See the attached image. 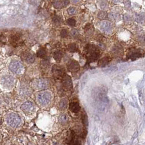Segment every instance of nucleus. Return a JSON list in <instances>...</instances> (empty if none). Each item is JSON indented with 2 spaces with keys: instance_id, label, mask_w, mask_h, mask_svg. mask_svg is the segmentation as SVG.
Returning a JSON list of instances; mask_svg holds the SVG:
<instances>
[{
  "instance_id": "obj_1",
  "label": "nucleus",
  "mask_w": 145,
  "mask_h": 145,
  "mask_svg": "<svg viewBox=\"0 0 145 145\" xmlns=\"http://www.w3.org/2000/svg\"><path fill=\"white\" fill-rule=\"evenodd\" d=\"M85 54L86 55L87 60L89 62H94L99 58L100 51L97 46L94 45H88L86 46L85 50Z\"/></svg>"
},
{
  "instance_id": "obj_2",
  "label": "nucleus",
  "mask_w": 145,
  "mask_h": 145,
  "mask_svg": "<svg viewBox=\"0 0 145 145\" xmlns=\"http://www.w3.org/2000/svg\"><path fill=\"white\" fill-rule=\"evenodd\" d=\"M7 122L13 128H17L21 124V118L17 113H12L7 118Z\"/></svg>"
},
{
  "instance_id": "obj_3",
  "label": "nucleus",
  "mask_w": 145,
  "mask_h": 145,
  "mask_svg": "<svg viewBox=\"0 0 145 145\" xmlns=\"http://www.w3.org/2000/svg\"><path fill=\"white\" fill-rule=\"evenodd\" d=\"M52 99V95L48 92H43L38 95V101L43 106H46L50 103Z\"/></svg>"
},
{
  "instance_id": "obj_4",
  "label": "nucleus",
  "mask_w": 145,
  "mask_h": 145,
  "mask_svg": "<svg viewBox=\"0 0 145 145\" xmlns=\"http://www.w3.org/2000/svg\"><path fill=\"white\" fill-rule=\"evenodd\" d=\"M9 69L12 72L15 74H21L24 70V66L22 63L18 61H12L9 66Z\"/></svg>"
},
{
  "instance_id": "obj_5",
  "label": "nucleus",
  "mask_w": 145,
  "mask_h": 145,
  "mask_svg": "<svg viewBox=\"0 0 145 145\" xmlns=\"http://www.w3.org/2000/svg\"><path fill=\"white\" fill-rule=\"evenodd\" d=\"M62 85L64 89L67 91H70L73 88V83L71 77L68 74H65L63 76L62 79Z\"/></svg>"
},
{
  "instance_id": "obj_6",
  "label": "nucleus",
  "mask_w": 145,
  "mask_h": 145,
  "mask_svg": "<svg viewBox=\"0 0 145 145\" xmlns=\"http://www.w3.org/2000/svg\"><path fill=\"white\" fill-rule=\"evenodd\" d=\"M20 108L25 113H30L34 111L35 107L32 102L27 101L22 104Z\"/></svg>"
},
{
  "instance_id": "obj_7",
  "label": "nucleus",
  "mask_w": 145,
  "mask_h": 145,
  "mask_svg": "<svg viewBox=\"0 0 145 145\" xmlns=\"http://www.w3.org/2000/svg\"><path fill=\"white\" fill-rule=\"evenodd\" d=\"M14 81L15 79L11 75H6L2 79V83L4 86L7 88L13 87L14 84Z\"/></svg>"
},
{
  "instance_id": "obj_8",
  "label": "nucleus",
  "mask_w": 145,
  "mask_h": 145,
  "mask_svg": "<svg viewBox=\"0 0 145 145\" xmlns=\"http://www.w3.org/2000/svg\"><path fill=\"white\" fill-rule=\"evenodd\" d=\"M67 67L68 70L70 72H77L80 70V65L78 62L75 60H69L67 63Z\"/></svg>"
},
{
  "instance_id": "obj_9",
  "label": "nucleus",
  "mask_w": 145,
  "mask_h": 145,
  "mask_svg": "<svg viewBox=\"0 0 145 145\" xmlns=\"http://www.w3.org/2000/svg\"><path fill=\"white\" fill-rule=\"evenodd\" d=\"M52 72L54 76L57 79L61 78L62 79L63 76L65 74L64 73V69L60 66H57V65L54 66L52 68Z\"/></svg>"
},
{
  "instance_id": "obj_10",
  "label": "nucleus",
  "mask_w": 145,
  "mask_h": 145,
  "mask_svg": "<svg viewBox=\"0 0 145 145\" xmlns=\"http://www.w3.org/2000/svg\"><path fill=\"white\" fill-rule=\"evenodd\" d=\"M143 55V53L141 50L139 49H132L130 50L128 54V57L129 58L131 59L132 61H134L140 58Z\"/></svg>"
},
{
  "instance_id": "obj_11",
  "label": "nucleus",
  "mask_w": 145,
  "mask_h": 145,
  "mask_svg": "<svg viewBox=\"0 0 145 145\" xmlns=\"http://www.w3.org/2000/svg\"><path fill=\"white\" fill-rule=\"evenodd\" d=\"M99 27L102 31L105 32V33H109L111 31L112 29L111 23L108 21H103L101 22L100 24Z\"/></svg>"
},
{
  "instance_id": "obj_12",
  "label": "nucleus",
  "mask_w": 145,
  "mask_h": 145,
  "mask_svg": "<svg viewBox=\"0 0 145 145\" xmlns=\"http://www.w3.org/2000/svg\"><path fill=\"white\" fill-rule=\"evenodd\" d=\"M11 43L13 45L18 46L21 44V36L20 34L17 33L12 35L11 37Z\"/></svg>"
},
{
  "instance_id": "obj_13",
  "label": "nucleus",
  "mask_w": 145,
  "mask_h": 145,
  "mask_svg": "<svg viewBox=\"0 0 145 145\" xmlns=\"http://www.w3.org/2000/svg\"><path fill=\"white\" fill-rule=\"evenodd\" d=\"M69 109L73 113H77L80 111L81 107L77 101H73L69 104Z\"/></svg>"
},
{
  "instance_id": "obj_14",
  "label": "nucleus",
  "mask_w": 145,
  "mask_h": 145,
  "mask_svg": "<svg viewBox=\"0 0 145 145\" xmlns=\"http://www.w3.org/2000/svg\"><path fill=\"white\" fill-rule=\"evenodd\" d=\"M36 87L37 89H44L48 87V83L43 79H39L36 81L35 83Z\"/></svg>"
},
{
  "instance_id": "obj_15",
  "label": "nucleus",
  "mask_w": 145,
  "mask_h": 145,
  "mask_svg": "<svg viewBox=\"0 0 145 145\" xmlns=\"http://www.w3.org/2000/svg\"><path fill=\"white\" fill-rule=\"evenodd\" d=\"M69 1L67 0H64V1H55L54 2V6L55 8L58 9H61L63 7H65L68 5Z\"/></svg>"
},
{
  "instance_id": "obj_16",
  "label": "nucleus",
  "mask_w": 145,
  "mask_h": 145,
  "mask_svg": "<svg viewBox=\"0 0 145 145\" xmlns=\"http://www.w3.org/2000/svg\"><path fill=\"white\" fill-rule=\"evenodd\" d=\"M24 58L25 59V61L27 63H32L35 61V57L34 56L33 54L29 52L26 53L24 55Z\"/></svg>"
},
{
  "instance_id": "obj_17",
  "label": "nucleus",
  "mask_w": 145,
  "mask_h": 145,
  "mask_svg": "<svg viewBox=\"0 0 145 145\" xmlns=\"http://www.w3.org/2000/svg\"><path fill=\"white\" fill-rule=\"evenodd\" d=\"M63 57V53L61 51L57 50L54 52L53 57L57 62H60Z\"/></svg>"
},
{
  "instance_id": "obj_18",
  "label": "nucleus",
  "mask_w": 145,
  "mask_h": 145,
  "mask_svg": "<svg viewBox=\"0 0 145 145\" xmlns=\"http://www.w3.org/2000/svg\"><path fill=\"white\" fill-rule=\"evenodd\" d=\"M110 61H111V58H110L109 57H103V58H101V60H99L98 65L99 66L101 67L105 66L106 65L108 64V63H109Z\"/></svg>"
},
{
  "instance_id": "obj_19",
  "label": "nucleus",
  "mask_w": 145,
  "mask_h": 145,
  "mask_svg": "<svg viewBox=\"0 0 145 145\" xmlns=\"http://www.w3.org/2000/svg\"><path fill=\"white\" fill-rule=\"evenodd\" d=\"M68 101L66 99H61L60 103H59V107H60V109L62 110L66 109L67 107H68Z\"/></svg>"
},
{
  "instance_id": "obj_20",
  "label": "nucleus",
  "mask_w": 145,
  "mask_h": 145,
  "mask_svg": "<svg viewBox=\"0 0 145 145\" xmlns=\"http://www.w3.org/2000/svg\"><path fill=\"white\" fill-rule=\"evenodd\" d=\"M58 120L60 123L66 124L68 122V117L66 114H62L58 117Z\"/></svg>"
},
{
  "instance_id": "obj_21",
  "label": "nucleus",
  "mask_w": 145,
  "mask_h": 145,
  "mask_svg": "<svg viewBox=\"0 0 145 145\" xmlns=\"http://www.w3.org/2000/svg\"><path fill=\"white\" fill-rule=\"evenodd\" d=\"M77 45L75 43H70L67 46V50L69 52H74L77 50Z\"/></svg>"
},
{
  "instance_id": "obj_22",
  "label": "nucleus",
  "mask_w": 145,
  "mask_h": 145,
  "mask_svg": "<svg viewBox=\"0 0 145 145\" xmlns=\"http://www.w3.org/2000/svg\"><path fill=\"white\" fill-rule=\"evenodd\" d=\"M85 32L87 34L89 35H91L93 33V26H92L91 24H88L85 27Z\"/></svg>"
},
{
  "instance_id": "obj_23",
  "label": "nucleus",
  "mask_w": 145,
  "mask_h": 145,
  "mask_svg": "<svg viewBox=\"0 0 145 145\" xmlns=\"http://www.w3.org/2000/svg\"><path fill=\"white\" fill-rule=\"evenodd\" d=\"M37 55L38 57L40 58H44L46 55V51L44 49H40L39 50H38L37 52Z\"/></svg>"
},
{
  "instance_id": "obj_24",
  "label": "nucleus",
  "mask_w": 145,
  "mask_h": 145,
  "mask_svg": "<svg viewBox=\"0 0 145 145\" xmlns=\"http://www.w3.org/2000/svg\"><path fill=\"white\" fill-rule=\"evenodd\" d=\"M82 122L83 126H87L88 124V117L86 113H82Z\"/></svg>"
},
{
  "instance_id": "obj_25",
  "label": "nucleus",
  "mask_w": 145,
  "mask_h": 145,
  "mask_svg": "<svg viewBox=\"0 0 145 145\" xmlns=\"http://www.w3.org/2000/svg\"><path fill=\"white\" fill-rule=\"evenodd\" d=\"M67 24L69 26H71V27H74L76 25V20L73 18H69L67 20Z\"/></svg>"
},
{
  "instance_id": "obj_26",
  "label": "nucleus",
  "mask_w": 145,
  "mask_h": 145,
  "mask_svg": "<svg viewBox=\"0 0 145 145\" xmlns=\"http://www.w3.org/2000/svg\"><path fill=\"white\" fill-rule=\"evenodd\" d=\"M98 18L99 19L104 20V19H107V14L105 12H101L98 13Z\"/></svg>"
},
{
  "instance_id": "obj_27",
  "label": "nucleus",
  "mask_w": 145,
  "mask_h": 145,
  "mask_svg": "<svg viewBox=\"0 0 145 145\" xmlns=\"http://www.w3.org/2000/svg\"><path fill=\"white\" fill-rule=\"evenodd\" d=\"M70 35L73 37V38H77L79 36V32L78 30L76 29H73L70 31Z\"/></svg>"
},
{
  "instance_id": "obj_28",
  "label": "nucleus",
  "mask_w": 145,
  "mask_h": 145,
  "mask_svg": "<svg viewBox=\"0 0 145 145\" xmlns=\"http://www.w3.org/2000/svg\"><path fill=\"white\" fill-rule=\"evenodd\" d=\"M68 32L66 29H63L61 30L60 35L62 38H66L68 36Z\"/></svg>"
},
{
  "instance_id": "obj_29",
  "label": "nucleus",
  "mask_w": 145,
  "mask_h": 145,
  "mask_svg": "<svg viewBox=\"0 0 145 145\" xmlns=\"http://www.w3.org/2000/svg\"><path fill=\"white\" fill-rule=\"evenodd\" d=\"M67 12H68V13L70 14V15H73V14L75 13V8L74 7H69V8L67 9Z\"/></svg>"
},
{
  "instance_id": "obj_30",
  "label": "nucleus",
  "mask_w": 145,
  "mask_h": 145,
  "mask_svg": "<svg viewBox=\"0 0 145 145\" xmlns=\"http://www.w3.org/2000/svg\"><path fill=\"white\" fill-rule=\"evenodd\" d=\"M53 21H54L55 24H60L61 22V19H60V17H55L53 18Z\"/></svg>"
}]
</instances>
